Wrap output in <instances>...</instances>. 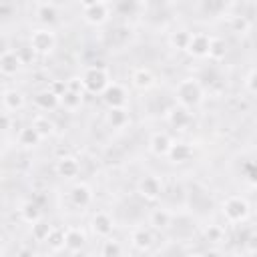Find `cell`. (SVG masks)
I'll list each match as a JSON object with an SVG mask.
<instances>
[{
  "label": "cell",
  "instance_id": "1",
  "mask_svg": "<svg viewBox=\"0 0 257 257\" xmlns=\"http://www.w3.org/2000/svg\"><path fill=\"white\" fill-rule=\"evenodd\" d=\"M175 98H177V104H181L189 110H195L205 102V86L195 76L183 78L175 86Z\"/></svg>",
  "mask_w": 257,
  "mask_h": 257
},
{
  "label": "cell",
  "instance_id": "2",
  "mask_svg": "<svg viewBox=\"0 0 257 257\" xmlns=\"http://www.w3.org/2000/svg\"><path fill=\"white\" fill-rule=\"evenodd\" d=\"M221 215L231 225L245 223L249 219V215H251V205L243 195H229L221 203Z\"/></svg>",
  "mask_w": 257,
  "mask_h": 257
},
{
  "label": "cell",
  "instance_id": "3",
  "mask_svg": "<svg viewBox=\"0 0 257 257\" xmlns=\"http://www.w3.org/2000/svg\"><path fill=\"white\" fill-rule=\"evenodd\" d=\"M80 80L84 84V92H90V94H100L112 80H110V72L104 68V66H98V64H92V66H86L80 74Z\"/></svg>",
  "mask_w": 257,
  "mask_h": 257
},
{
  "label": "cell",
  "instance_id": "4",
  "mask_svg": "<svg viewBox=\"0 0 257 257\" xmlns=\"http://www.w3.org/2000/svg\"><path fill=\"white\" fill-rule=\"evenodd\" d=\"M28 46L34 54H40V56H48L54 52L56 48V34L52 28H46V26H38L30 32L28 36Z\"/></svg>",
  "mask_w": 257,
  "mask_h": 257
},
{
  "label": "cell",
  "instance_id": "5",
  "mask_svg": "<svg viewBox=\"0 0 257 257\" xmlns=\"http://www.w3.org/2000/svg\"><path fill=\"white\" fill-rule=\"evenodd\" d=\"M112 14V4L96 0V2H82L80 4V16L88 26H102L108 22Z\"/></svg>",
  "mask_w": 257,
  "mask_h": 257
},
{
  "label": "cell",
  "instance_id": "6",
  "mask_svg": "<svg viewBox=\"0 0 257 257\" xmlns=\"http://www.w3.org/2000/svg\"><path fill=\"white\" fill-rule=\"evenodd\" d=\"M137 193L145 201H157L163 195V181L157 175H145L137 181Z\"/></svg>",
  "mask_w": 257,
  "mask_h": 257
},
{
  "label": "cell",
  "instance_id": "7",
  "mask_svg": "<svg viewBox=\"0 0 257 257\" xmlns=\"http://www.w3.org/2000/svg\"><path fill=\"white\" fill-rule=\"evenodd\" d=\"M102 102L106 104V108H122L128 102V92L120 82H110L102 92H100Z\"/></svg>",
  "mask_w": 257,
  "mask_h": 257
},
{
  "label": "cell",
  "instance_id": "8",
  "mask_svg": "<svg viewBox=\"0 0 257 257\" xmlns=\"http://www.w3.org/2000/svg\"><path fill=\"white\" fill-rule=\"evenodd\" d=\"M165 120L171 128H177V131H185L193 124V112L181 104H173L167 108L165 112Z\"/></svg>",
  "mask_w": 257,
  "mask_h": 257
},
{
  "label": "cell",
  "instance_id": "9",
  "mask_svg": "<svg viewBox=\"0 0 257 257\" xmlns=\"http://www.w3.org/2000/svg\"><path fill=\"white\" fill-rule=\"evenodd\" d=\"M114 227H116V225H114V219H112L110 213H106V211H96V213H92V217H90V231H92L96 237L108 239V237L112 235Z\"/></svg>",
  "mask_w": 257,
  "mask_h": 257
},
{
  "label": "cell",
  "instance_id": "10",
  "mask_svg": "<svg viewBox=\"0 0 257 257\" xmlns=\"http://www.w3.org/2000/svg\"><path fill=\"white\" fill-rule=\"evenodd\" d=\"M92 199H94V193H92V189H90L88 183H82V181L80 183H74L70 187V191H68V201L76 209L88 207L92 203Z\"/></svg>",
  "mask_w": 257,
  "mask_h": 257
},
{
  "label": "cell",
  "instance_id": "11",
  "mask_svg": "<svg viewBox=\"0 0 257 257\" xmlns=\"http://www.w3.org/2000/svg\"><path fill=\"white\" fill-rule=\"evenodd\" d=\"M131 84L141 90V92H147L151 90L155 84H157V76L151 68H145V66H139V68H133L131 70Z\"/></svg>",
  "mask_w": 257,
  "mask_h": 257
},
{
  "label": "cell",
  "instance_id": "12",
  "mask_svg": "<svg viewBox=\"0 0 257 257\" xmlns=\"http://www.w3.org/2000/svg\"><path fill=\"white\" fill-rule=\"evenodd\" d=\"M155 243V235H153V229L149 227H135L131 231V247L135 251H141V253H147Z\"/></svg>",
  "mask_w": 257,
  "mask_h": 257
},
{
  "label": "cell",
  "instance_id": "13",
  "mask_svg": "<svg viewBox=\"0 0 257 257\" xmlns=\"http://www.w3.org/2000/svg\"><path fill=\"white\" fill-rule=\"evenodd\" d=\"M58 12H60V8L54 2H36L34 4V14H36L38 22L46 28H50L54 22H58Z\"/></svg>",
  "mask_w": 257,
  "mask_h": 257
},
{
  "label": "cell",
  "instance_id": "14",
  "mask_svg": "<svg viewBox=\"0 0 257 257\" xmlns=\"http://www.w3.org/2000/svg\"><path fill=\"white\" fill-rule=\"evenodd\" d=\"M209 34L205 32H191L189 44L185 48V52L193 58H207V50H209Z\"/></svg>",
  "mask_w": 257,
  "mask_h": 257
},
{
  "label": "cell",
  "instance_id": "15",
  "mask_svg": "<svg viewBox=\"0 0 257 257\" xmlns=\"http://www.w3.org/2000/svg\"><path fill=\"white\" fill-rule=\"evenodd\" d=\"M173 143H175V141L171 139L169 133L157 131V133H153V135L149 137V151H151L155 157H167Z\"/></svg>",
  "mask_w": 257,
  "mask_h": 257
},
{
  "label": "cell",
  "instance_id": "16",
  "mask_svg": "<svg viewBox=\"0 0 257 257\" xmlns=\"http://www.w3.org/2000/svg\"><path fill=\"white\" fill-rule=\"evenodd\" d=\"M54 171H56V175L62 177V179H74V177H78V173H80V163H78V159L72 157V155H62V157L56 161Z\"/></svg>",
  "mask_w": 257,
  "mask_h": 257
},
{
  "label": "cell",
  "instance_id": "17",
  "mask_svg": "<svg viewBox=\"0 0 257 257\" xmlns=\"http://www.w3.org/2000/svg\"><path fill=\"white\" fill-rule=\"evenodd\" d=\"M22 60L16 50H4L0 54V74L4 76H16L22 70Z\"/></svg>",
  "mask_w": 257,
  "mask_h": 257
},
{
  "label": "cell",
  "instance_id": "18",
  "mask_svg": "<svg viewBox=\"0 0 257 257\" xmlns=\"http://www.w3.org/2000/svg\"><path fill=\"white\" fill-rule=\"evenodd\" d=\"M0 96H2V106H4L8 112H18V110H22L24 104H26V96H24V92L18 90V88H6V90H2Z\"/></svg>",
  "mask_w": 257,
  "mask_h": 257
},
{
  "label": "cell",
  "instance_id": "19",
  "mask_svg": "<svg viewBox=\"0 0 257 257\" xmlns=\"http://www.w3.org/2000/svg\"><path fill=\"white\" fill-rule=\"evenodd\" d=\"M149 229H155V231H167L171 225H173V213L165 207H157L149 213Z\"/></svg>",
  "mask_w": 257,
  "mask_h": 257
},
{
  "label": "cell",
  "instance_id": "20",
  "mask_svg": "<svg viewBox=\"0 0 257 257\" xmlns=\"http://www.w3.org/2000/svg\"><path fill=\"white\" fill-rule=\"evenodd\" d=\"M86 245V233L80 227H66L64 229V249L66 251H80Z\"/></svg>",
  "mask_w": 257,
  "mask_h": 257
},
{
  "label": "cell",
  "instance_id": "21",
  "mask_svg": "<svg viewBox=\"0 0 257 257\" xmlns=\"http://www.w3.org/2000/svg\"><path fill=\"white\" fill-rule=\"evenodd\" d=\"M167 157H169L171 163L183 165V163H189V161L195 157V149H193L189 143H173Z\"/></svg>",
  "mask_w": 257,
  "mask_h": 257
},
{
  "label": "cell",
  "instance_id": "22",
  "mask_svg": "<svg viewBox=\"0 0 257 257\" xmlns=\"http://www.w3.org/2000/svg\"><path fill=\"white\" fill-rule=\"evenodd\" d=\"M104 120H106V124L110 128L120 131V128H124L131 122V112H128L126 106H122V108H108L106 114H104Z\"/></svg>",
  "mask_w": 257,
  "mask_h": 257
},
{
  "label": "cell",
  "instance_id": "23",
  "mask_svg": "<svg viewBox=\"0 0 257 257\" xmlns=\"http://www.w3.org/2000/svg\"><path fill=\"white\" fill-rule=\"evenodd\" d=\"M18 217H20V221H24L28 225H34L36 221L42 219V209L34 201H22L18 205Z\"/></svg>",
  "mask_w": 257,
  "mask_h": 257
},
{
  "label": "cell",
  "instance_id": "24",
  "mask_svg": "<svg viewBox=\"0 0 257 257\" xmlns=\"http://www.w3.org/2000/svg\"><path fill=\"white\" fill-rule=\"evenodd\" d=\"M30 126L36 131V135H38L40 139H50V137L56 133V124H54L46 114H38V116H34Z\"/></svg>",
  "mask_w": 257,
  "mask_h": 257
},
{
  "label": "cell",
  "instance_id": "25",
  "mask_svg": "<svg viewBox=\"0 0 257 257\" xmlns=\"http://www.w3.org/2000/svg\"><path fill=\"white\" fill-rule=\"evenodd\" d=\"M34 104H36V108L50 112V110H54V108L60 106V100H58L48 88H42V90H38V92L34 94Z\"/></svg>",
  "mask_w": 257,
  "mask_h": 257
},
{
  "label": "cell",
  "instance_id": "26",
  "mask_svg": "<svg viewBox=\"0 0 257 257\" xmlns=\"http://www.w3.org/2000/svg\"><path fill=\"white\" fill-rule=\"evenodd\" d=\"M227 50H229V48H227V40H225V38H221V36H211V38H209L207 58L219 62V60H223V58L227 56Z\"/></svg>",
  "mask_w": 257,
  "mask_h": 257
},
{
  "label": "cell",
  "instance_id": "27",
  "mask_svg": "<svg viewBox=\"0 0 257 257\" xmlns=\"http://www.w3.org/2000/svg\"><path fill=\"white\" fill-rule=\"evenodd\" d=\"M251 26H253L251 18H247V16H243V14H233V16H229V28H231V32H235V34H239V36L249 34V32H251Z\"/></svg>",
  "mask_w": 257,
  "mask_h": 257
},
{
  "label": "cell",
  "instance_id": "28",
  "mask_svg": "<svg viewBox=\"0 0 257 257\" xmlns=\"http://www.w3.org/2000/svg\"><path fill=\"white\" fill-rule=\"evenodd\" d=\"M189 38H191V32L187 28H175L169 34V44H171V48H175L179 52H185V48L189 44Z\"/></svg>",
  "mask_w": 257,
  "mask_h": 257
},
{
  "label": "cell",
  "instance_id": "29",
  "mask_svg": "<svg viewBox=\"0 0 257 257\" xmlns=\"http://www.w3.org/2000/svg\"><path fill=\"white\" fill-rule=\"evenodd\" d=\"M98 255H100V257H124V247L120 245V241L108 237V239L102 241Z\"/></svg>",
  "mask_w": 257,
  "mask_h": 257
},
{
  "label": "cell",
  "instance_id": "30",
  "mask_svg": "<svg viewBox=\"0 0 257 257\" xmlns=\"http://www.w3.org/2000/svg\"><path fill=\"white\" fill-rule=\"evenodd\" d=\"M40 141H42V139L36 135V131H34L32 126H24V128H20V133H18V145L24 147V149H34V147L40 145Z\"/></svg>",
  "mask_w": 257,
  "mask_h": 257
},
{
  "label": "cell",
  "instance_id": "31",
  "mask_svg": "<svg viewBox=\"0 0 257 257\" xmlns=\"http://www.w3.org/2000/svg\"><path fill=\"white\" fill-rule=\"evenodd\" d=\"M50 231H52V225H50L46 219H40V221H36L34 225H30V235H32V239L38 241V243H44V241L48 239Z\"/></svg>",
  "mask_w": 257,
  "mask_h": 257
},
{
  "label": "cell",
  "instance_id": "32",
  "mask_svg": "<svg viewBox=\"0 0 257 257\" xmlns=\"http://www.w3.org/2000/svg\"><path fill=\"white\" fill-rule=\"evenodd\" d=\"M46 245H48V249L50 251H60V249H64V229H60V227H52V231H50V235H48V239L44 241Z\"/></svg>",
  "mask_w": 257,
  "mask_h": 257
},
{
  "label": "cell",
  "instance_id": "33",
  "mask_svg": "<svg viewBox=\"0 0 257 257\" xmlns=\"http://www.w3.org/2000/svg\"><path fill=\"white\" fill-rule=\"evenodd\" d=\"M82 100H84V94H76V92H64L60 96V106H64L66 110H76L82 106Z\"/></svg>",
  "mask_w": 257,
  "mask_h": 257
},
{
  "label": "cell",
  "instance_id": "34",
  "mask_svg": "<svg viewBox=\"0 0 257 257\" xmlns=\"http://www.w3.org/2000/svg\"><path fill=\"white\" fill-rule=\"evenodd\" d=\"M203 235H205V239H207L209 243H221V241L225 239V229H223L221 225H217V223H211V225L205 227Z\"/></svg>",
  "mask_w": 257,
  "mask_h": 257
},
{
  "label": "cell",
  "instance_id": "35",
  "mask_svg": "<svg viewBox=\"0 0 257 257\" xmlns=\"http://www.w3.org/2000/svg\"><path fill=\"white\" fill-rule=\"evenodd\" d=\"M243 90L249 96H255V92H257V70H255V66H251L247 70V74L243 78Z\"/></svg>",
  "mask_w": 257,
  "mask_h": 257
},
{
  "label": "cell",
  "instance_id": "36",
  "mask_svg": "<svg viewBox=\"0 0 257 257\" xmlns=\"http://www.w3.org/2000/svg\"><path fill=\"white\" fill-rule=\"evenodd\" d=\"M66 82V90L68 92H76V94H84V84L80 80V76H70L64 80Z\"/></svg>",
  "mask_w": 257,
  "mask_h": 257
},
{
  "label": "cell",
  "instance_id": "37",
  "mask_svg": "<svg viewBox=\"0 0 257 257\" xmlns=\"http://www.w3.org/2000/svg\"><path fill=\"white\" fill-rule=\"evenodd\" d=\"M48 90H50V92L60 100V96L66 92V82H64V80H58V78H56V80H50Z\"/></svg>",
  "mask_w": 257,
  "mask_h": 257
},
{
  "label": "cell",
  "instance_id": "38",
  "mask_svg": "<svg viewBox=\"0 0 257 257\" xmlns=\"http://www.w3.org/2000/svg\"><path fill=\"white\" fill-rule=\"evenodd\" d=\"M245 249H247L249 255H255V251H257V235H255V231L249 233V237L245 241Z\"/></svg>",
  "mask_w": 257,
  "mask_h": 257
},
{
  "label": "cell",
  "instance_id": "39",
  "mask_svg": "<svg viewBox=\"0 0 257 257\" xmlns=\"http://www.w3.org/2000/svg\"><path fill=\"white\" fill-rule=\"evenodd\" d=\"M10 126H12V118H10V114H8V112H0V135L8 133Z\"/></svg>",
  "mask_w": 257,
  "mask_h": 257
},
{
  "label": "cell",
  "instance_id": "40",
  "mask_svg": "<svg viewBox=\"0 0 257 257\" xmlns=\"http://www.w3.org/2000/svg\"><path fill=\"white\" fill-rule=\"evenodd\" d=\"M16 257H34V251L28 249V247H20L18 253H16Z\"/></svg>",
  "mask_w": 257,
  "mask_h": 257
},
{
  "label": "cell",
  "instance_id": "41",
  "mask_svg": "<svg viewBox=\"0 0 257 257\" xmlns=\"http://www.w3.org/2000/svg\"><path fill=\"white\" fill-rule=\"evenodd\" d=\"M201 257H223V255H221V251H219V249H207Z\"/></svg>",
  "mask_w": 257,
  "mask_h": 257
},
{
  "label": "cell",
  "instance_id": "42",
  "mask_svg": "<svg viewBox=\"0 0 257 257\" xmlns=\"http://www.w3.org/2000/svg\"><path fill=\"white\" fill-rule=\"evenodd\" d=\"M68 257H92L88 251H84V249H80V251H70L68 253Z\"/></svg>",
  "mask_w": 257,
  "mask_h": 257
},
{
  "label": "cell",
  "instance_id": "43",
  "mask_svg": "<svg viewBox=\"0 0 257 257\" xmlns=\"http://www.w3.org/2000/svg\"><path fill=\"white\" fill-rule=\"evenodd\" d=\"M189 257H201V255H189Z\"/></svg>",
  "mask_w": 257,
  "mask_h": 257
}]
</instances>
